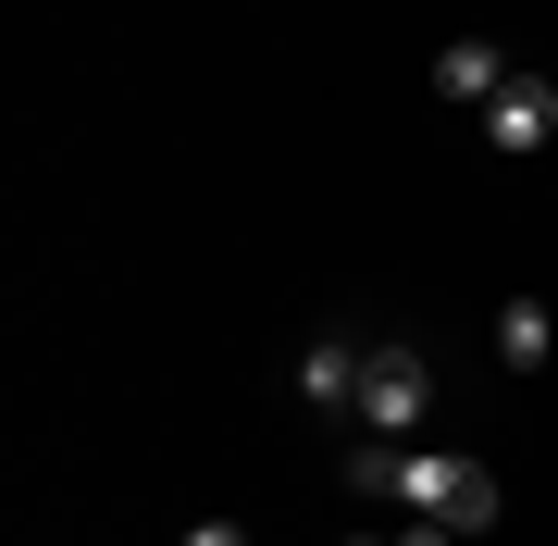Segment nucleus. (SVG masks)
I'll return each instance as SVG.
<instances>
[{"mask_svg":"<svg viewBox=\"0 0 558 546\" xmlns=\"http://www.w3.org/2000/svg\"><path fill=\"white\" fill-rule=\"evenodd\" d=\"M348 485L398 497L410 522H447V534H484V522H497V472H484V460H459V447H360V460H348Z\"/></svg>","mask_w":558,"mask_h":546,"instance_id":"1","label":"nucleus"},{"mask_svg":"<svg viewBox=\"0 0 558 546\" xmlns=\"http://www.w3.org/2000/svg\"><path fill=\"white\" fill-rule=\"evenodd\" d=\"M422 410H435V373H422L410 348H373V373H360V423H373V447H410Z\"/></svg>","mask_w":558,"mask_h":546,"instance_id":"2","label":"nucleus"},{"mask_svg":"<svg viewBox=\"0 0 558 546\" xmlns=\"http://www.w3.org/2000/svg\"><path fill=\"white\" fill-rule=\"evenodd\" d=\"M484 137H497L509 162H534V149H558V87H546V75H509L497 100H484Z\"/></svg>","mask_w":558,"mask_h":546,"instance_id":"3","label":"nucleus"},{"mask_svg":"<svg viewBox=\"0 0 558 546\" xmlns=\"http://www.w3.org/2000/svg\"><path fill=\"white\" fill-rule=\"evenodd\" d=\"M509 75H521V62H509L497 38H447V50H435V75H422V87H435V100H459V112H484V100H497Z\"/></svg>","mask_w":558,"mask_h":546,"instance_id":"4","label":"nucleus"},{"mask_svg":"<svg viewBox=\"0 0 558 546\" xmlns=\"http://www.w3.org/2000/svg\"><path fill=\"white\" fill-rule=\"evenodd\" d=\"M360 373H373V348H348V336L299 348V398H311V410H360Z\"/></svg>","mask_w":558,"mask_h":546,"instance_id":"5","label":"nucleus"},{"mask_svg":"<svg viewBox=\"0 0 558 546\" xmlns=\"http://www.w3.org/2000/svg\"><path fill=\"white\" fill-rule=\"evenodd\" d=\"M497 361H509V373H546V361H558V311H546V299H509V311H497Z\"/></svg>","mask_w":558,"mask_h":546,"instance_id":"6","label":"nucleus"},{"mask_svg":"<svg viewBox=\"0 0 558 546\" xmlns=\"http://www.w3.org/2000/svg\"><path fill=\"white\" fill-rule=\"evenodd\" d=\"M174 546H248V534H236V522H186Z\"/></svg>","mask_w":558,"mask_h":546,"instance_id":"7","label":"nucleus"},{"mask_svg":"<svg viewBox=\"0 0 558 546\" xmlns=\"http://www.w3.org/2000/svg\"><path fill=\"white\" fill-rule=\"evenodd\" d=\"M385 546H447V522H398V534H385Z\"/></svg>","mask_w":558,"mask_h":546,"instance_id":"8","label":"nucleus"},{"mask_svg":"<svg viewBox=\"0 0 558 546\" xmlns=\"http://www.w3.org/2000/svg\"><path fill=\"white\" fill-rule=\"evenodd\" d=\"M348 546H385V534H348Z\"/></svg>","mask_w":558,"mask_h":546,"instance_id":"9","label":"nucleus"}]
</instances>
